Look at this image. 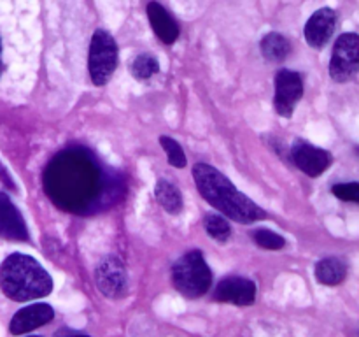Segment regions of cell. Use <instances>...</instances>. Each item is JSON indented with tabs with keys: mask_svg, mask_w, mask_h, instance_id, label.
I'll list each match as a JSON object with an SVG mask.
<instances>
[{
	"mask_svg": "<svg viewBox=\"0 0 359 337\" xmlns=\"http://www.w3.org/2000/svg\"><path fill=\"white\" fill-rule=\"evenodd\" d=\"M32 337H39V336H32Z\"/></svg>",
	"mask_w": 359,
	"mask_h": 337,
	"instance_id": "26",
	"label": "cell"
},
{
	"mask_svg": "<svg viewBox=\"0 0 359 337\" xmlns=\"http://www.w3.org/2000/svg\"><path fill=\"white\" fill-rule=\"evenodd\" d=\"M46 192L60 207L81 211L93 202L100 190V176L90 154L81 151L60 153L44 176Z\"/></svg>",
	"mask_w": 359,
	"mask_h": 337,
	"instance_id": "1",
	"label": "cell"
},
{
	"mask_svg": "<svg viewBox=\"0 0 359 337\" xmlns=\"http://www.w3.org/2000/svg\"><path fill=\"white\" fill-rule=\"evenodd\" d=\"M193 178L203 199L224 216L238 223H255L266 218V213L258 204L238 192L233 183L212 165L196 164L193 167Z\"/></svg>",
	"mask_w": 359,
	"mask_h": 337,
	"instance_id": "2",
	"label": "cell"
},
{
	"mask_svg": "<svg viewBox=\"0 0 359 337\" xmlns=\"http://www.w3.org/2000/svg\"><path fill=\"white\" fill-rule=\"evenodd\" d=\"M154 197H156L158 204L163 207L167 213L179 214L182 211V195L175 185H172L167 179H158L156 186H154Z\"/></svg>",
	"mask_w": 359,
	"mask_h": 337,
	"instance_id": "16",
	"label": "cell"
},
{
	"mask_svg": "<svg viewBox=\"0 0 359 337\" xmlns=\"http://www.w3.org/2000/svg\"><path fill=\"white\" fill-rule=\"evenodd\" d=\"M332 193L344 202L359 204V183H339L333 186Z\"/></svg>",
	"mask_w": 359,
	"mask_h": 337,
	"instance_id": "22",
	"label": "cell"
},
{
	"mask_svg": "<svg viewBox=\"0 0 359 337\" xmlns=\"http://www.w3.org/2000/svg\"><path fill=\"white\" fill-rule=\"evenodd\" d=\"M0 288L11 300L27 302L51 293L53 279L37 260L14 253L0 267Z\"/></svg>",
	"mask_w": 359,
	"mask_h": 337,
	"instance_id": "3",
	"label": "cell"
},
{
	"mask_svg": "<svg viewBox=\"0 0 359 337\" xmlns=\"http://www.w3.org/2000/svg\"><path fill=\"white\" fill-rule=\"evenodd\" d=\"M359 74V35L342 34L333 46L330 76L337 83H347Z\"/></svg>",
	"mask_w": 359,
	"mask_h": 337,
	"instance_id": "6",
	"label": "cell"
},
{
	"mask_svg": "<svg viewBox=\"0 0 359 337\" xmlns=\"http://www.w3.org/2000/svg\"><path fill=\"white\" fill-rule=\"evenodd\" d=\"M214 298L235 305H251L256 298V284L248 277L228 276L217 284Z\"/></svg>",
	"mask_w": 359,
	"mask_h": 337,
	"instance_id": "11",
	"label": "cell"
},
{
	"mask_svg": "<svg viewBox=\"0 0 359 337\" xmlns=\"http://www.w3.org/2000/svg\"><path fill=\"white\" fill-rule=\"evenodd\" d=\"M259 49H262V55L265 56L269 62H283L286 60V56L290 55L291 46L287 42V39L284 35L277 34V32H270L259 42Z\"/></svg>",
	"mask_w": 359,
	"mask_h": 337,
	"instance_id": "17",
	"label": "cell"
},
{
	"mask_svg": "<svg viewBox=\"0 0 359 337\" xmlns=\"http://www.w3.org/2000/svg\"><path fill=\"white\" fill-rule=\"evenodd\" d=\"M347 276V265L340 258L330 256V258L321 260L316 265V279L326 286H337L344 283Z\"/></svg>",
	"mask_w": 359,
	"mask_h": 337,
	"instance_id": "15",
	"label": "cell"
},
{
	"mask_svg": "<svg viewBox=\"0 0 359 337\" xmlns=\"http://www.w3.org/2000/svg\"><path fill=\"white\" fill-rule=\"evenodd\" d=\"M65 337H90V336H86V333H69V336Z\"/></svg>",
	"mask_w": 359,
	"mask_h": 337,
	"instance_id": "24",
	"label": "cell"
},
{
	"mask_svg": "<svg viewBox=\"0 0 359 337\" xmlns=\"http://www.w3.org/2000/svg\"><path fill=\"white\" fill-rule=\"evenodd\" d=\"M0 74H2V42H0Z\"/></svg>",
	"mask_w": 359,
	"mask_h": 337,
	"instance_id": "25",
	"label": "cell"
},
{
	"mask_svg": "<svg viewBox=\"0 0 359 337\" xmlns=\"http://www.w3.org/2000/svg\"><path fill=\"white\" fill-rule=\"evenodd\" d=\"M304 95V81L294 70L283 69L276 76V93H273V107L283 118H291L294 107Z\"/></svg>",
	"mask_w": 359,
	"mask_h": 337,
	"instance_id": "7",
	"label": "cell"
},
{
	"mask_svg": "<svg viewBox=\"0 0 359 337\" xmlns=\"http://www.w3.org/2000/svg\"><path fill=\"white\" fill-rule=\"evenodd\" d=\"M55 318V309L49 304H32L27 308L20 309L11 319L9 330L13 336H21V333L32 332L39 326L46 325Z\"/></svg>",
	"mask_w": 359,
	"mask_h": 337,
	"instance_id": "12",
	"label": "cell"
},
{
	"mask_svg": "<svg viewBox=\"0 0 359 337\" xmlns=\"http://www.w3.org/2000/svg\"><path fill=\"white\" fill-rule=\"evenodd\" d=\"M203 227H205L207 234L217 242H226L228 237L231 235L230 223H228L221 214H207V216L203 218Z\"/></svg>",
	"mask_w": 359,
	"mask_h": 337,
	"instance_id": "18",
	"label": "cell"
},
{
	"mask_svg": "<svg viewBox=\"0 0 359 337\" xmlns=\"http://www.w3.org/2000/svg\"><path fill=\"white\" fill-rule=\"evenodd\" d=\"M158 70H160V63H158L156 56L149 55V53L139 55L132 62V76L139 81L149 79L154 74H158Z\"/></svg>",
	"mask_w": 359,
	"mask_h": 337,
	"instance_id": "19",
	"label": "cell"
},
{
	"mask_svg": "<svg viewBox=\"0 0 359 337\" xmlns=\"http://www.w3.org/2000/svg\"><path fill=\"white\" fill-rule=\"evenodd\" d=\"M160 144H161V147L165 150V153H167L170 165H174V167H177V168L184 167L186 154H184V150H182V146L177 143V140L172 139V137H168V136H161Z\"/></svg>",
	"mask_w": 359,
	"mask_h": 337,
	"instance_id": "21",
	"label": "cell"
},
{
	"mask_svg": "<svg viewBox=\"0 0 359 337\" xmlns=\"http://www.w3.org/2000/svg\"><path fill=\"white\" fill-rule=\"evenodd\" d=\"M95 283L107 298H121L128 291L125 265L116 256H105L95 269Z\"/></svg>",
	"mask_w": 359,
	"mask_h": 337,
	"instance_id": "8",
	"label": "cell"
},
{
	"mask_svg": "<svg viewBox=\"0 0 359 337\" xmlns=\"http://www.w3.org/2000/svg\"><path fill=\"white\" fill-rule=\"evenodd\" d=\"M147 18H149V23L153 27L154 34L158 35V39L163 44L175 42V39L179 35V25L175 23L172 14L161 4L154 2V0L147 4Z\"/></svg>",
	"mask_w": 359,
	"mask_h": 337,
	"instance_id": "14",
	"label": "cell"
},
{
	"mask_svg": "<svg viewBox=\"0 0 359 337\" xmlns=\"http://www.w3.org/2000/svg\"><path fill=\"white\" fill-rule=\"evenodd\" d=\"M252 239H255L256 244L259 248H265V249H283L286 246V239L283 237L280 234H276V232L269 230V228H258V230L252 232Z\"/></svg>",
	"mask_w": 359,
	"mask_h": 337,
	"instance_id": "20",
	"label": "cell"
},
{
	"mask_svg": "<svg viewBox=\"0 0 359 337\" xmlns=\"http://www.w3.org/2000/svg\"><path fill=\"white\" fill-rule=\"evenodd\" d=\"M337 28V13L330 7H323V9L316 11L309 21L305 23L304 34L305 41L309 46L314 49L325 48L326 42H330L333 32Z\"/></svg>",
	"mask_w": 359,
	"mask_h": 337,
	"instance_id": "10",
	"label": "cell"
},
{
	"mask_svg": "<svg viewBox=\"0 0 359 337\" xmlns=\"http://www.w3.org/2000/svg\"><path fill=\"white\" fill-rule=\"evenodd\" d=\"M118 67V44L104 28H98L91 37L88 69L95 86H104Z\"/></svg>",
	"mask_w": 359,
	"mask_h": 337,
	"instance_id": "5",
	"label": "cell"
},
{
	"mask_svg": "<svg viewBox=\"0 0 359 337\" xmlns=\"http://www.w3.org/2000/svg\"><path fill=\"white\" fill-rule=\"evenodd\" d=\"M291 158H293L294 165L309 178H318L332 165V154L328 151L312 146L309 143H302V140L293 146Z\"/></svg>",
	"mask_w": 359,
	"mask_h": 337,
	"instance_id": "9",
	"label": "cell"
},
{
	"mask_svg": "<svg viewBox=\"0 0 359 337\" xmlns=\"http://www.w3.org/2000/svg\"><path fill=\"white\" fill-rule=\"evenodd\" d=\"M0 179H4V181H6V185L9 186V188H14L13 179H11L9 176H7V171H6V168L2 167V165H0Z\"/></svg>",
	"mask_w": 359,
	"mask_h": 337,
	"instance_id": "23",
	"label": "cell"
},
{
	"mask_svg": "<svg viewBox=\"0 0 359 337\" xmlns=\"http://www.w3.org/2000/svg\"><path fill=\"white\" fill-rule=\"evenodd\" d=\"M172 281L179 293L184 297L198 298L205 295L212 284V272L202 251L193 249L182 255L172 267Z\"/></svg>",
	"mask_w": 359,
	"mask_h": 337,
	"instance_id": "4",
	"label": "cell"
},
{
	"mask_svg": "<svg viewBox=\"0 0 359 337\" xmlns=\"http://www.w3.org/2000/svg\"><path fill=\"white\" fill-rule=\"evenodd\" d=\"M0 237L9 239V241H27L28 239L27 223L6 193H0Z\"/></svg>",
	"mask_w": 359,
	"mask_h": 337,
	"instance_id": "13",
	"label": "cell"
}]
</instances>
